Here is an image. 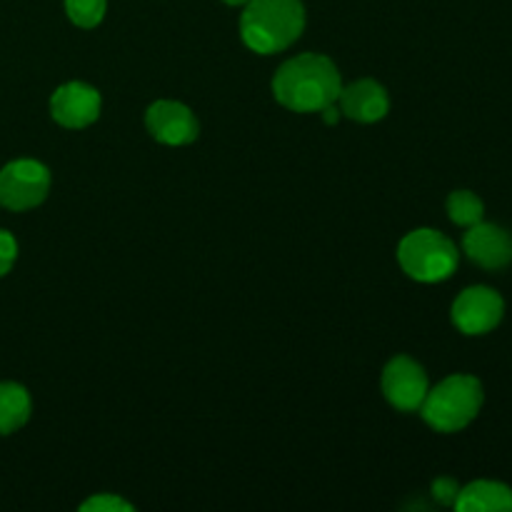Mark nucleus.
I'll list each match as a JSON object with an SVG mask.
<instances>
[{"label":"nucleus","mask_w":512,"mask_h":512,"mask_svg":"<svg viewBox=\"0 0 512 512\" xmlns=\"http://www.w3.org/2000/svg\"><path fill=\"white\" fill-rule=\"evenodd\" d=\"M340 70L328 55L303 53L285 60L273 78V95L293 113H320L325 105L338 103Z\"/></svg>","instance_id":"1"},{"label":"nucleus","mask_w":512,"mask_h":512,"mask_svg":"<svg viewBox=\"0 0 512 512\" xmlns=\"http://www.w3.org/2000/svg\"><path fill=\"white\" fill-rule=\"evenodd\" d=\"M303 30L305 8L300 0H248L240 15V38L258 55L290 48Z\"/></svg>","instance_id":"2"},{"label":"nucleus","mask_w":512,"mask_h":512,"mask_svg":"<svg viewBox=\"0 0 512 512\" xmlns=\"http://www.w3.org/2000/svg\"><path fill=\"white\" fill-rule=\"evenodd\" d=\"M485 390L475 375L455 373L428 390L420 415L438 433H460L480 415Z\"/></svg>","instance_id":"3"},{"label":"nucleus","mask_w":512,"mask_h":512,"mask_svg":"<svg viewBox=\"0 0 512 512\" xmlns=\"http://www.w3.org/2000/svg\"><path fill=\"white\" fill-rule=\"evenodd\" d=\"M398 263L403 273L418 283H443L458 270L460 253L440 230L418 228L400 240Z\"/></svg>","instance_id":"4"},{"label":"nucleus","mask_w":512,"mask_h":512,"mask_svg":"<svg viewBox=\"0 0 512 512\" xmlns=\"http://www.w3.org/2000/svg\"><path fill=\"white\" fill-rule=\"evenodd\" d=\"M50 170L40 160L18 158L0 168V208L25 213L45 203L50 193Z\"/></svg>","instance_id":"5"},{"label":"nucleus","mask_w":512,"mask_h":512,"mask_svg":"<svg viewBox=\"0 0 512 512\" xmlns=\"http://www.w3.org/2000/svg\"><path fill=\"white\" fill-rule=\"evenodd\" d=\"M453 325L463 335H488L503 323L505 318V300L503 295L488 285H470L455 298L450 308Z\"/></svg>","instance_id":"6"},{"label":"nucleus","mask_w":512,"mask_h":512,"mask_svg":"<svg viewBox=\"0 0 512 512\" xmlns=\"http://www.w3.org/2000/svg\"><path fill=\"white\" fill-rule=\"evenodd\" d=\"M380 388H383L385 400L395 410H400V413H415L423 405L425 395H428L430 380L418 360L408 358V355H395L383 368Z\"/></svg>","instance_id":"7"},{"label":"nucleus","mask_w":512,"mask_h":512,"mask_svg":"<svg viewBox=\"0 0 512 512\" xmlns=\"http://www.w3.org/2000/svg\"><path fill=\"white\" fill-rule=\"evenodd\" d=\"M145 128L150 138L163 145H190L198 140L200 123L193 110L180 100H155L145 110Z\"/></svg>","instance_id":"8"},{"label":"nucleus","mask_w":512,"mask_h":512,"mask_svg":"<svg viewBox=\"0 0 512 512\" xmlns=\"http://www.w3.org/2000/svg\"><path fill=\"white\" fill-rule=\"evenodd\" d=\"M100 108H103V98L98 88L83 80L63 83L50 95V118L70 130H83L93 125L100 118Z\"/></svg>","instance_id":"9"},{"label":"nucleus","mask_w":512,"mask_h":512,"mask_svg":"<svg viewBox=\"0 0 512 512\" xmlns=\"http://www.w3.org/2000/svg\"><path fill=\"white\" fill-rule=\"evenodd\" d=\"M463 253L478 268L503 270L512 263V235L503 225L480 220L463 235Z\"/></svg>","instance_id":"10"},{"label":"nucleus","mask_w":512,"mask_h":512,"mask_svg":"<svg viewBox=\"0 0 512 512\" xmlns=\"http://www.w3.org/2000/svg\"><path fill=\"white\" fill-rule=\"evenodd\" d=\"M338 108L345 118L355 120V123H378L388 115L390 110V95L378 80L360 78L355 83L343 85L338 95Z\"/></svg>","instance_id":"11"},{"label":"nucleus","mask_w":512,"mask_h":512,"mask_svg":"<svg viewBox=\"0 0 512 512\" xmlns=\"http://www.w3.org/2000/svg\"><path fill=\"white\" fill-rule=\"evenodd\" d=\"M453 508L458 512H512V488L498 480H475L460 488Z\"/></svg>","instance_id":"12"},{"label":"nucleus","mask_w":512,"mask_h":512,"mask_svg":"<svg viewBox=\"0 0 512 512\" xmlns=\"http://www.w3.org/2000/svg\"><path fill=\"white\" fill-rule=\"evenodd\" d=\"M33 413L30 393L20 383H0V435H13Z\"/></svg>","instance_id":"13"},{"label":"nucleus","mask_w":512,"mask_h":512,"mask_svg":"<svg viewBox=\"0 0 512 512\" xmlns=\"http://www.w3.org/2000/svg\"><path fill=\"white\" fill-rule=\"evenodd\" d=\"M448 218L460 228H470V225L480 223L485 218V203L478 193L473 190H453L448 195Z\"/></svg>","instance_id":"14"},{"label":"nucleus","mask_w":512,"mask_h":512,"mask_svg":"<svg viewBox=\"0 0 512 512\" xmlns=\"http://www.w3.org/2000/svg\"><path fill=\"white\" fill-rule=\"evenodd\" d=\"M108 10V0H65V13L68 20L78 28H98Z\"/></svg>","instance_id":"15"},{"label":"nucleus","mask_w":512,"mask_h":512,"mask_svg":"<svg viewBox=\"0 0 512 512\" xmlns=\"http://www.w3.org/2000/svg\"><path fill=\"white\" fill-rule=\"evenodd\" d=\"M80 510L83 512H133L135 505H130L128 500L118 498V495L100 493L85 500V503L80 505Z\"/></svg>","instance_id":"16"},{"label":"nucleus","mask_w":512,"mask_h":512,"mask_svg":"<svg viewBox=\"0 0 512 512\" xmlns=\"http://www.w3.org/2000/svg\"><path fill=\"white\" fill-rule=\"evenodd\" d=\"M15 260H18V240L13 238V233L0 228V278L13 270Z\"/></svg>","instance_id":"17"},{"label":"nucleus","mask_w":512,"mask_h":512,"mask_svg":"<svg viewBox=\"0 0 512 512\" xmlns=\"http://www.w3.org/2000/svg\"><path fill=\"white\" fill-rule=\"evenodd\" d=\"M430 493H433V498L438 500L440 505H455V500H458L460 495V485L458 480L453 478H438L430 485Z\"/></svg>","instance_id":"18"},{"label":"nucleus","mask_w":512,"mask_h":512,"mask_svg":"<svg viewBox=\"0 0 512 512\" xmlns=\"http://www.w3.org/2000/svg\"><path fill=\"white\" fill-rule=\"evenodd\" d=\"M320 115H323V123H325V125H335V123H338L340 118H343V113H340L338 103H333V105H325V108L320 110Z\"/></svg>","instance_id":"19"},{"label":"nucleus","mask_w":512,"mask_h":512,"mask_svg":"<svg viewBox=\"0 0 512 512\" xmlns=\"http://www.w3.org/2000/svg\"><path fill=\"white\" fill-rule=\"evenodd\" d=\"M225 5H230V8H238V5H245L248 0H223Z\"/></svg>","instance_id":"20"}]
</instances>
